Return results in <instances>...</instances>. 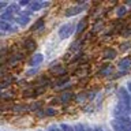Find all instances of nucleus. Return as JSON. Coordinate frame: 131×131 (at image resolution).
Returning a JSON list of instances; mask_svg holds the SVG:
<instances>
[{
	"label": "nucleus",
	"instance_id": "nucleus-1",
	"mask_svg": "<svg viewBox=\"0 0 131 131\" xmlns=\"http://www.w3.org/2000/svg\"><path fill=\"white\" fill-rule=\"evenodd\" d=\"M74 31H77V25L67 22V23H63V25L59 27L57 34H59V38H60V40H66V38H68V37L71 36Z\"/></svg>",
	"mask_w": 131,
	"mask_h": 131
},
{
	"label": "nucleus",
	"instance_id": "nucleus-2",
	"mask_svg": "<svg viewBox=\"0 0 131 131\" xmlns=\"http://www.w3.org/2000/svg\"><path fill=\"white\" fill-rule=\"evenodd\" d=\"M96 75L97 77H104V78H111V77L115 75V67L111 64V61H105V63L100 64Z\"/></svg>",
	"mask_w": 131,
	"mask_h": 131
},
{
	"label": "nucleus",
	"instance_id": "nucleus-3",
	"mask_svg": "<svg viewBox=\"0 0 131 131\" xmlns=\"http://www.w3.org/2000/svg\"><path fill=\"white\" fill-rule=\"evenodd\" d=\"M117 101H122L127 105H131V94L127 88H120L117 90Z\"/></svg>",
	"mask_w": 131,
	"mask_h": 131
},
{
	"label": "nucleus",
	"instance_id": "nucleus-4",
	"mask_svg": "<svg viewBox=\"0 0 131 131\" xmlns=\"http://www.w3.org/2000/svg\"><path fill=\"white\" fill-rule=\"evenodd\" d=\"M49 71L52 74H55L56 77H61L67 74V70H66L64 66H59V61H52L51 66H49Z\"/></svg>",
	"mask_w": 131,
	"mask_h": 131
},
{
	"label": "nucleus",
	"instance_id": "nucleus-5",
	"mask_svg": "<svg viewBox=\"0 0 131 131\" xmlns=\"http://www.w3.org/2000/svg\"><path fill=\"white\" fill-rule=\"evenodd\" d=\"M90 7V4L88 3L85 7H78V6H72V7H70V8H67L66 10V12H64V16L66 18H71V16H75V15H78V14H81L82 11L85 10V8H89Z\"/></svg>",
	"mask_w": 131,
	"mask_h": 131
},
{
	"label": "nucleus",
	"instance_id": "nucleus-6",
	"mask_svg": "<svg viewBox=\"0 0 131 131\" xmlns=\"http://www.w3.org/2000/svg\"><path fill=\"white\" fill-rule=\"evenodd\" d=\"M22 48H23L27 53H31V52L37 48L36 40H34V38H31V37H27V38H25V40H23V42H22Z\"/></svg>",
	"mask_w": 131,
	"mask_h": 131
},
{
	"label": "nucleus",
	"instance_id": "nucleus-7",
	"mask_svg": "<svg viewBox=\"0 0 131 131\" xmlns=\"http://www.w3.org/2000/svg\"><path fill=\"white\" fill-rule=\"evenodd\" d=\"M117 68H119V71H130L131 70V57H128V56L122 57L117 63Z\"/></svg>",
	"mask_w": 131,
	"mask_h": 131
},
{
	"label": "nucleus",
	"instance_id": "nucleus-8",
	"mask_svg": "<svg viewBox=\"0 0 131 131\" xmlns=\"http://www.w3.org/2000/svg\"><path fill=\"white\" fill-rule=\"evenodd\" d=\"M116 56H117V51L115 48H106L104 49V52H102V60H105V61H111V60H113V59H116Z\"/></svg>",
	"mask_w": 131,
	"mask_h": 131
},
{
	"label": "nucleus",
	"instance_id": "nucleus-9",
	"mask_svg": "<svg viewBox=\"0 0 131 131\" xmlns=\"http://www.w3.org/2000/svg\"><path fill=\"white\" fill-rule=\"evenodd\" d=\"M59 78V81L56 82V83H53L52 85V88L53 89H61V88H64V86H67L68 85V82H70V79H71V77L68 75V74H66V75H61V77H57Z\"/></svg>",
	"mask_w": 131,
	"mask_h": 131
},
{
	"label": "nucleus",
	"instance_id": "nucleus-10",
	"mask_svg": "<svg viewBox=\"0 0 131 131\" xmlns=\"http://www.w3.org/2000/svg\"><path fill=\"white\" fill-rule=\"evenodd\" d=\"M16 82V78L14 75H7L6 78H3L2 79V83H0V89L3 90V92H6L8 90V88H11V85Z\"/></svg>",
	"mask_w": 131,
	"mask_h": 131
},
{
	"label": "nucleus",
	"instance_id": "nucleus-11",
	"mask_svg": "<svg viewBox=\"0 0 131 131\" xmlns=\"http://www.w3.org/2000/svg\"><path fill=\"white\" fill-rule=\"evenodd\" d=\"M36 83H37V88H47V86H49V85L52 86L51 78H49L48 75H40V77H37Z\"/></svg>",
	"mask_w": 131,
	"mask_h": 131
},
{
	"label": "nucleus",
	"instance_id": "nucleus-12",
	"mask_svg": "<svg viewBox=\"0 0 131 131\" xmlns=\"http://www.w3.org/2000/svg\"><path fill=\"white\" fill-rule=\"evenodd\" d=\"M42 61H44V55H41V53H36V55H33L30 61H29V66H30V68H36V67H38Z\"/></svg>",
	"mask_w": 131,
	"mask_h": 131
},
{
	"label": "nucleus",
	"instance_id": "nucleus-13",
	"mask_svg": "<svg viewBox=\"0 0 131 131\" xmlns=\"http://www.w3.org/2000/svg\"><path fill=\"white\" fill-rule=\"evenodd\" d=\"M59 98H60L61 105H64V104H68L71 100H75V94L72 92H66V93H61L59 96Z\"/></svg>",
	"mask_w": 131,
	"mask_h": 131
},
{
	"label": "nucleus",
	"instance_id": "nucleus-14",
	"mask_svg": "<svg viewBox=\"0 0 131 131\" xmlns=\"http://www.w3.org/2000/svg\"><path fill=\"white\" fill-rule=\"evenodd\" d=\"M44 26H45V19H44V16H41V18H38L34 23L31 25L29 30H30L31 33H33V31H38V30H41Z\"/></svg>",
	"mask_w": 131,
	"mask_h": 131
},
{
	"label": "nucleus",
	"instance_id": "nucleus-15",
	"mask_svg": "<svg viewBox=\"0 0 131 131\" xmlns=\"http://www.w3.org/2000/svg\"><path fill=\"white\" fill-rule=\"evenodd\" d=\"M16 98V93L15 92H11L10 90H6V92H2V102H7V101H12Z\"/></svg>",
	"mask_w": 131,
	"mask_h": 131
},
{
	"label": "nucleus",
	"instance_id": "nucleus-16",
	"mask_svg": "<svg viewBox=\"0 0 131 131\" xmlns=\"http://www.w3.org/2000/svg\"><path fill=\"white\" fill-rule=\"evenodd\" d=\"M104 26H105L104 20H97V22H94L92 30H90V36H94V34H97V33H101L102 29H104Z\"/></svg>",
	"mask_w": 131,
	"mask_h": 131
},
{
	"label": "nucleus",
	"instance_id": "nucleus-17",
	"mask_svg": "<svg viewBox=\"0 0 131 131\" xmlns=\"http://www.w3.org/2000/svg\"><path fill=\"white\" fill-rule=\"evenodd\" d=\"M30 22V16H23V15H18L15 18V25L19 27H25L26 25Z\"/></svg>",
	"mask_w": 131,
	"mask_h": 131
},
{
	"label": "nucleus",
	"instance_id": "nucleus-18",
	"mask_svg": "<svg viewBox=\"0 0 131 131\" xmlns=\"http://www.w3.org/2000/svg\"><path fill=\"white\" fill-rule=\"evenodd\" d=\"M111 126H112V131H131V128H128L124 124H120L116 120H111Z\"/></svg>",
	"mask_w": 131,
	"mask_h": 131
},
{
	"label": "nucleus",
	"instance_id": "nucleus-19",
	"mask_svg": "<svg viewBox=\"0 0 131 131\" xmlns=\"http://www.w3.org/2000/svg\"><path fill=\"white\" fill-rule=\"evenodd\" d=\"M88 18H83V19H81L79 22H78V25H77V31H75V34L77 36H81L82 34V31L86 29V26H88Z\"/></svg>",
	"mask_w": 131,
	"mask_h": 131
},
{
	"label": "nucleus",
	"instance_id": "nucleus-20",
	"mask_svg": "<svg viewBox=\"0 0 131 131\" xmlns=\"http://www.w3.org/2000/svg\"><path fill=\"white\" fill-rule=\"evenodd\" d=\"M40 109H42V102L41 101H34L33 104L27 105V112H38Z\"/></svg>",
	"mask_w": 131,
	"mask_h": 131
},
{
	"label": "nucleus",
	"instance_id": "nucleus-21",
	"mask_svg": "<svg viewBox=\"0 0 131 131\" xmlns=\"http://www.w3.org/2000/svg\"><path fill=\"white\" fill-rule=\"evenodd\" d=\"M25 112H27V105H25V104L14 105V108H12V113H15V115H22Z\"/></svg>",
	"mask_w": 131,
	"mask_h": 131
},
{
	"label": "nucleus",
	"instance_id": "nucleus-22",
	"mask_svg": "<svg viewBox=\"0 0 131 131\" xmlns=\"http://www.w3.org/2000/svg\"><path fill=\"white\" fill-rule=\"evenodd\" d=\"M127 7L124 6V4H119V6L115 8V12H116V15H117V18L120 19V18H123V16H124L126 14H127Z\"/></svg>",
	"mask_w": 131,
	"mask_h": 131
},
{
	"label": "nucleus",
	"instance_id": "nucleus-23",
	"mask_svg": "<svg viewBox=\"0 0 131 131\" xmlns=\"http://www.w3.org/2000/svg\"><path fill=\"white\" fill-rule=\"evenodd\" d=\"M41 8H42V2H37V0L31 2V3H30V6H29V10H30L31 12L40 11Z\"/></svg>",
	"mask_w": 131,
	"mask_h": 131
},
{
	"label": "nucleus",
	"instance_id": "nucleus-24",
	"mask_svg": "<svg viewBox=\"0 0 131 131\" xmlns=\"http://www.w3.org/2000/svg\"><path fill=\"white\" fill-rule=\"evenodd\" d=\"M45 113H47V116L48 117H53V116H56L57 113H59V111H57L55 106H47V108H45Z\"/></svg>",
	"mask_w": 131,
	"mask_h": 131
},
{
	"label": "nucleus",
	"instance_id": "nucleus-25",
	"mask_svg": "<svg viewBox=\"0 0 131 131\" xmlns=\"http://www.w3.org/2000/svg\"><path fill=\"white\" fill-rule=\"evenodd\" d=\"M22 97L23 98H33V100H36V93H34V90H31V89H25L22 92Z\"/></svg>",
	"mask_w": 131,
	"mask_h": 131
},
{
	"label": "nucleus",
	"instance_id": "nucleus-26",
	"mask_svg": "<svg viewBox=\"0 0 131 131\" xmlns=\"http://www.w3.org/2000/svg\"><path fill=\"white\" fill-rule=\"evenodd\" d=\"M131 49V42L130 41H124V42H122L120 45H119V51H120L122 53H126L127 51H130Z\"/></svg>",
	"mask_w": 131,
	"mask_h": 131
},
{
	"label": "nucleus",
	"instance_id": "nucleus-27",
	"mask_svg": "<svg viewBox=\"0 0 131 131\" xmlns=\"http://www.w3.org/2000/svg\"><path fill=\"white\" fill-rule=\"evenodd\" d=\"M88 100V92H81L75 94V101L77 102H83Z\"/></svg>",
	"mask_w": 131,
	"mask_h": 131
},
{
	"label": "nucleus",
	"instance_id": "nucleus-28",
	"mask_svg": "<svg viewBox=\"0 0 131 131\" xmlns=\"http://www.w3.org/2000/svg\"><path fill=\"white\" fill-rule=\"evenodd\" d=\"M83 56H85V53L83 52H78V53H75V56H74L72 57V60L71 61H70V64H74V63H79V61L82 60V59H83Z\"/></svg>",
	"mask_w": 131,
	"mask_h": 131
},
{
	"label": "nucleus",
	"instance_id": "nucleus-29",
	"mask_svg": "<svg viewBox=\"0 0 131 131\" xmlns=\"http://www.w3.org/2000/svg\"><path fill=\"white\" fill-rule=\"evenodd\" d=\"M59 127H60L61 131H75V130H74V126L67 124V123H60Z\"/></svg>",
	"mask_w": 131,
	"mask_h": 131
},
{
	"label": "nucleus",
	"instance_id": "nucleus-30",
	"mask_svg": "<svg viewBox=\"0 0 131 131\" xmlns=\"http://www.w3.org/2000/svg\"><path fill=\"white\" fill-rule=\"evenodd\" d=\"M74 130L75 131H88V126L82 124V123H77V124H74Z\"/></svg>",
	"mask_w": 131,
	"mask_h": 131
},
{
	"label": "nucleus",
	"instance_id": "nucleus-31",
	"mask_svg": "<svg viewBox=\"0 0 131 131\" xmlns=\"http://www.w3.org/2000/svg\"><path fill=\"white\" fill-rule=\"evenodd\" d=\"M122 37H124V38H127V37H130L131 36V26H126L124 29H123V31H122Z\"/></svg>",
	"mask_w": 131,
	"mask_h": 131
},
{
	"label": "nucleus",
	"instance_id": "nucleus-32",
	"mask_svg": "<svg viewBox=\"0 0 131 131\" xmlns=\"http://www.w3.org/2000/svg\"><path fill=\"white\" fill-rule=\"evenodd\" d=\"M37 74H38V67H36V68H29L25 75H26V77H33V75H37Z\"/></svg>",
	"mask_w": 131,
	"mask_h": 131
},
{
	"label": "nucleus",
	"instance_id": "nucleus-33",
	"mask_svg": "<svg viewBox=\"0 0 131 131\" xmlns=\"http://www.w3.org/2000/svg\"><path fill=\"white\" fill-rule=\"evenodd\" d=\"M36 116L37 117H47V113H45V109H40L38 112H36Z\"/></svg>",
	"mask_w": 131,
	"mask_h": 131
},
{
	"label": "nucleus",
	"instance_id": "nucleus-34",
	"mask_svg": "<svg viewBox=\"0 0 131 131\" xmlns=\"http://www.w3.org/2000/svg\"><path fill=\"white\" fill-rule=\"evenodd\" d=\"M59 104H61L59 97H55V98H52V100H51V106H53V105L56 106V105H59Z\"/></svg>",
	"mask_w": 131,
	"mask_h": 131
},
{
	"label": "nucleus",
	"instance_id": "nucleus-35",
	"mask_svg": "<svg viewBox=\"0 0 131 131\" xmlns=\"http://www.w3.org/2000/svg\"><path fill=\"white\" fill-rule=\"evenodd\" d=\"M30 0H20V2H19V6L20 7H29V6H30Z\"/></svg>",
	"mask_w": 131,
	"mask_h": 131
},
{
	"label": "nucleus",
	"instance_id": "nucleus-36",
	"mask_svg": "<svg viewBox=\"0 0 131 131\" xmlns=\"http://www.w3.org/2000/svg\"><path fill=\"white\" fill-rule=\"evenodd\" d=\"M96 94H97V92H88V100L93 101L94 97H96Z\"/></svg>",
	"mask_w": 131,
	"mask_h": 131
},
{
	"label": "nucleus",
	"instance_id": "nucleus-37",
	"mask_svg": "<svg viewBox=\"0 0 131 131\" xmlns=\"http://www.w3.org/2000/svg\"><path fill=\"white\" fill-rule=\"evenodd\" d=\"M47 131H61V130H60L59 126H52V127H49Z\"/></svg>",
	"mask_w": 131,
	"mask_h": 131
},
{
	"label": "nucleus",
	"instance_id": "nucleus-38",
	"mask_svg": "<svg viewBox=\"0 0 131 131\" xmlns=\"http://www.w3.org/2000/svg\"><path fill=\"white\" fill-rule=\"evenodd\" d=\"M126 88L128 89V92H130V94H131V81L130 82H127V85H126Z\"/></svg>",
	"mask_w": 131,
	"mask_h": 131
},
{
	"label": "nucleus",
	"instance_id": "nucleus-39",
	"mask_svg": "<svg viewBox=\"0 0 131 131\" xmlns=\"http://www.w3.org/2000/svg\"><path fill=\"white\" fill-rule=\"evenodd\" d=\"M49 6H51V3H49V2H42V8L49 7Z\"/></svg>",
	"mask_w": 131,
	"mask_h": 131
},
{
	"label": "nucleus",
	"instance_id": "nucleus-40",
	"mask_svg": "<svg viewBox=\"0 0 131 131\" xmlns=\"http://www.w3.org/2000/svg\"><path fill=\"white\" fill-rule=\"evenodd\" d=\"M88 131H97L96 127H92V126H88Z\"/></svg>",
	"mask_w": 131,
	"mask_h": 131
},
{
	"label": "nucleus",
	"instance_id": "nucleus-41",
	"mask_svg": "<svg viewBox=\"0 0 131 131\" xmlns=\"http://www.w3.org/2000/svg\"><path fill=\"white\" fill-rule=\"evenodd\" d=\"M124 6L126 7H131V0H127V2L124 3Z\"/></svg>",
	"mask_w": 131,
	"mask_h": 131
}]
</instances>
